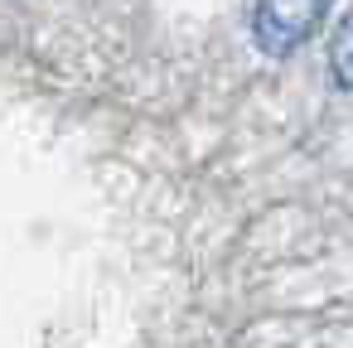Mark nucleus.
Listing matches in <instances>:
<instances>
[{"label": "nucleus", "mask_w": 353, "mask_h": 348, "mask_svg": "<svg viewBox=\"0 0 353 348\" xmlns=\"http://www.w3.org/2000/svg\"><path fill=\"white\" fill-rule=\"evenodd\" d=\"M329 15V0H256L252 10V39L261 54L285 59L314 39V30Z\"/></svg>", "instance_id": "1"}, {"label": "nucleus", "mask_w": 353, "mask_h": 348, "mask_svg": "<svg viewBox=\"0 0 353 348\" xmlns=\"http://www.w3.org/2000/svg\"><path fill=\"white\" fill-rule=\"evenodd\" d=\"M329 73H334L339 88L353 92V10L339 20V30H334V39H329Z\"/></svg>", "instance_id": "2"}]
</instances>
